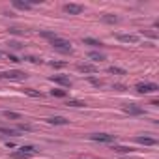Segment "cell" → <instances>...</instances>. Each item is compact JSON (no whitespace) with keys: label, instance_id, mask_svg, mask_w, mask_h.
I'll list each match as a JSON object with an SVG mask.
<instances>
[{"label":"cell","instance_id":"obj_1","mask_svg":"<svg viewBox=\"0 0 159 159\" xmlns=\"http://www.w3.org/2000/svg\"><path fill=\"white\" fill-rule=\"evenodd\" d=\"M51 45H53V49L54 51H58V53H64V54H70L73 49H71V41H67L64 38H56V39H53L51 41Z\"/></svg>","mask_w":159,"mask_h":159},{"label":"cell","instance_id":"obj_2","mask_svg":"<svg viewBox=\"0 0 159 159\" xmlns=\"http://www.w3.org/2000/svg\"><path fill=\"white\" fill-rule=\"evenodd\" d=\"M135 90L139 94H152V92H157L159 86L155 82H137L135 84Z\"/></svg>","mask_w":159,"mask_h":159},{"label":"cell","instance_id":"obj_3","mask_svg":"<svg viewBox=\"0 0 159 159\" xmlns=\"http://www.w3.org/2000/svg\"><path fill=\"white\" fill-rule=\"evenodd\" d=\"M90 139L95 141V142H105V144H112L116 142V137L114 135H109V133H92Z\"/></svg>","mask_w":159,"mask_h":159},{"label":"cell","instance_id":"obj_4","mask_svg":"<svg viewBox=\"0 0 159 159\" xmlns=\"http://www.w3.org/2000/svg\"><path fill=\"white\" fill-rule=\"evenodd\" d=\"M122 109H124V112H127L131 116H142L144 114V109L139 107V105H135V103H126Z\"/></svg>","mask_w":159,"mask_h":159},{"label":"cell","instance_id":"obj_5","mask_svg":"<svg viewBox=\"0 0 159 159\" xmlns=\"http://www.w3.org/2000/svg\"><path fill=\"white\" fill-rule=\"evenodd\" d=\"M64 11H66V13H70V15H81V13L84 11V6L70 2V4H66V6H64Z\"/></svg>","mask_w":159,"mask_h":159},{"label":"cell","instance_id":"obj_6","mask_svg":"<svg viewBox=\"0 0 159 159\" xmlns=\"http://www.w3.org/2000/svg\"><path fill=\"white\" fill-rule=\"evenodd\" d=\"M2 77H6V79H13V81H21V79H24V77H26V73H24V71H19V70H11V71L2 73Z\"/></svg>","mask_w":159,"mask_h":159},{"label":"cell","instance_id":"obj_7","mask_svg":"<svg viewBox=\"0 0 159 159\" xmlns=\"http://www.w3.org/2000/svg\"><path fill=\"white\" fill-rule=\"evenodd\" d=\"M116 39L122 41V43H137V41H139V36H135V34H118Z\"/></svg>","mask_w":159,"mask_h":159},{"label":"cell","instance_id":"obj_8","mask_svg":"<svg viewBox=\"0 0 159 159\" xmlns=\"http://www.w3.org/2000/svg\"><path fill=\"white\" fill-rule=\"evenodd\" d=\"M77 70H79L81 73L94 75V73H98V66H94V64H79V66H77Z\"/></svg>","mask_w":159,"mask_h":159},{"label":"cell","instance_id":"obj_9","mask_svg":"<svg viewBox=\"0 0 159 159\" xmlns=\"http://www.w3.org/2000/svg\"><path fill=\"white\" fill-rule=\"evenodd\" d=\"M47 124H51V126H67L70 120L64 118V116H51V118H47Z\"/></svg>","mask_w":159,"mask_h":159},{"label":"cell","instance_id":"obj_10","mask_svg":"<svg viewBox=\"0 0 159 159\" xmlns=\"http://www.w3.org/2000/svg\"><path fill=\"white\" fill-rule=\"evenodd\" d=\"M135 141L139 144H144V146H155L157 144V141L154 137H135Z\"/></svg>","mask_w":159,"mask_h":159},{"label":"cell","instance_id":"obj_11","mask_svg":"<svg viewBox=\"0 0 159 159\" xmlns=\"http://www.w3.org/2000/svg\"><path fill=\"white\" fill-rule=\"evenodd\" d=\"M51 81L58 82V84H62V86H71V81L67 77H64V75H54V77H51Z\"/></svg>","mask_w":159,"mask_h":159},{"label":"cell","instance_id":"obj_12","mask_svg":"<svg viewBox=\"0 0 159 159\" xmlns=\"http://www.w3.org/2000/svg\"><path fill=\"white\" fill-rule=\"evenodd\" d=\"M0 133H2V135H10V137H21V133L15 127H6V126H0Z\"/></svg>","mask_w":159,"mask_h":159},{"label":"cell","instance_id":"obj_13","mask_svg":"<svg viewBox=\"0 0 159 159\" xmlns=\"http://www.w3.org/2000/svg\"><path fill=\"white\" fill-rule=\"evenodd\" d=\"M11 6H13V8H17V10H23V11H28L32 8L30 2H21V0H13Z\"/></svg>","mask_w":159,"mask_h":159},{"label":"cell","instance_id":"obj_14","mask_svg":"<svg viewBox=\"0 0 159 159\" xmlns=\"http://www.w3.org/2000/svg\"><path fill=\"white\" fill-rule=\"evenodd\" d=\"M88 58L92 62H103V60H105V54L98 53V51H92V53H88Z\"/></svg>","mask_w":159,"mask_h":159},{"label":"cell","instance_id":"obj_15","mask_svg":"<svg viewBox=\"0 0 159 159\" xmlns=\"http://www.w3.org/2000/svg\"><path fill=\"white\" fill-rule=\"evenodd\" d=\"M82 43L84 45H90V47H101L103 43L99 39H95V38H82Z\"/></svg>","mask_w":159,"mask_h":159},{"label":"cell","instance_id":"obj_16","mask_svg":"<svg viewBox=\"0 0 159 159\" xmlns=\"http://www.w3.org/2000/svg\"><path fill=\"white\" fill-rule=\"evenodd\" d=\"M103 23L116 24V23H120V17H116V15H110V13H107V15H103Z\"/></svg>","mask_w":159,"mask_h":159},{"label":"cell","instance_id":"obj_17","mask_svg":"<svg viewBox=\"0 0 159 159\" xmlns=\"http://www.w3.org/2000/svg\"><path fill=\"white\" fill-rule=\"evenodd\" d=\"M19 152H23V154H28V155H36V148L30 146V144H24V146H21Z\"/></svg>","mask_w":159,"mask_h":159},{"label":"cell","instance_id":"obj_18","mask_svg":"<svg viewBox=\"0 0 159 159\" xmlns=\"http://www.w3.org/2000/svg\"><path fill=\"white\" fill-rule=\"evenodd\" d=\"M39 34H41V38H45V39H49V41H53V39L58 38V34H54V32H51V30H41Z\"/></svg>","mask_w":159,"mask_h":159},{"label":"cell","instance_id":"obj_19","mask_svg":"<svg viewBox=\"0 0 159 159\" xmlns=\"http://www.w3.org/2000/svg\"><path fill=\"white\" fill-rule=\"evenodd\" d=\"M4 116H6L8 120H23V116H21L19 112H13V110H6Z\"/></svg>","mask_w":159,"mask_h":159},{"label":"cell","instance_id":"obj_20","mask_svg":"<svg viewBox=\"0 0 159 159\" xmlns=\"http://www.w3.org/2000/svg\"><path fill=\"white\" fill-rule=\"evenodd\" d=\"M67 107H75V109H81V107H86V103L84 101H79V99H70L66 103Z\"/></svg>","mask_w":159,"mask_h":159},{"label":"cell","instance_id":"obj_21","mask_svg":"<svg viewBox=\"0 0 159 159\" xmlns=\"http://www.w3.org/2000/svg\"><path fill=\"white\" fill-rule=\"evenodd\" d=\"M109 73H112V75H126L127 71L124 70V67H118V66H110V67H109Z\"/></svg>","mask_w":159,"mask_h":159},{"label":"cell","instance_id":"obj_22","mask_svg":"<svg viewBox=\"0 0 159 159\" xmlns=\"http://www.w3.org/2000/svg\"><path fill=\"white\" fill-rule=\"evenodd\" d=\"M88 82H90L92 86H95V88H101V86H103V81H99V79L92 77V75H88Z\"/></svg>","mask_w":159,"mask_h":159},{"label":"cell","instance_id":"obj_23","mask_svg":"<svg viewBox=\"0 0 159 159\" xmlns=\"http://www.w3.org/2000/svg\"><path fill=\"white\" fill-rule=\"evenodd\" d=\"M51 95H54V98H66L67 92L66 90H60V88H54V90H51Z\"/></svg>","mask_w":159,"mask_h":159},{"label":"cell","instance_id":"obj_24","mask_svg":"<svg viewBox=\"0 0 159 159\" xmlns=\"http://www.w3.org/2000/svg\"><path fill=\"white\" fill-rule=\"evenodd\" d=\"M24 94L30 95V98H43V94H41V92H36V90H32V88H26Z\"/></svg>","mask_w":159,"mask_h":159},{"label":"cell","instance_id":"obj_25","mask_svg":"<svg viewBox=\"0 0 159 159\" xmlns=\"http://www.w3.org/2000/svg\"><path fill=\"white\" fill-rule=\"evenodd\" d=\"M112 150H114V152H118V154H129V152H131L129 146H116V144L112 146Z\"/></svg>","mask_w":159,"mask_h":159},{"label":"cell","instance_id":"obj_26","mask_svg":"<svg viewBox=\"0 0 159 159\" xmlns=\"http://www.w3.org/2000/svg\"><path fill=\"white\" fill-rule=\"evenodd\" d=\"M15 129L19 131V133H24V131H32V126H30V124H19Z\"/></svg>","mask_w":159,"mask_h":159},{"label":"cell","instance_id":"obj_27","mask_svg":"<svg viewBox=\"0 0 159 159\" xmlns=\"http://www.w3.org/2000/svg\"><path fill=\"white\" fill-rule=\"evenodd\" d=\"M28 157H32V155L23 154V152H13V154H11V159H28Z\"/></svg>","mask_w":159,"mask_h":159},{"label":"cell","instance_id":"obj_28","mask_svg":"<svg viewBox=\"0 0 159 159\" xmlns=\"http://www.w3.org/2000/svg\"><path fill=\"white\" fill-rule=\"evenodd\" d=\"M10 34H13V36H24V30H21V28H17V26H13V28H10Z\"/></svg>","mask_w":159,"mask_h":159},{"label":"cell","instance_id":"obj_29","mask_svg":"<svg viewBox=\"0 0 159 159\" xmlns=\"http://www.w3.org/2000/svg\"><path fill=\"white\" fill-rule=\"evenodd\" d=\"M112 90H118V92H126L127 86H126V84H122V82H114V84H112Z\"/></svg>","mask_w":159,"mask_h":159},{"label":"cell","instance_id":"obj_30","mask_svg":"<svg viewBox=\"0 0 159 159\" xmlns=\"http://www.w3.org/2000/svg\"><path fill=\"white\" fill-rule=\"evenodd\" d=\"M23 60H26V62H32V64H39V62H41L38 56H24Z\"/></svg>","mask_w":159,"mask_h":159},{"label":"cell","instance_id":"obj_31","mask_svg":"<svg viewBox=\"0 0 159 159\" xmlns=\"http://www.w3.org/2000/svg\"><path fill=\"white\" fill-rule=\"evenodd\" d=\"M8 45L11 47V49H15V51H19V49H21V47H23V45H21V43H19V41H10V43H8Z\"/></svg>","mask_w":159,"mask_h":159},{"label":"cell","instance_id":"obj_32","mask_svg":"<svg viewBox=\"0 0 159 159\" xmlns=\"http://www.w3.org/2000/svg\"><path fill=\"white\" fill-rule=\"evenodd\" d=\"M142 34H146V36L152 38V39H155V38H157V32H152V30H144Z\"/></svg>","mask_w":159,"mask_h":159},{"label":"cell","instance_id":"obj_33","mask_svg":"<svg viewBox=\"0 0 159 159\" xmlns=\"http://www.w3.org/2000/svg\"><path fill=\"white\" fill-rule=\"evenodd\" d=\"M8 60H10V62H13V64H17V62H21V60L15 56V54H10V53H8Z\"/></svg>","mask_w":159,"mask_h":159},{"label":"cell","instance_id":"obj_34","mask_svg":"<svg viewBox=\"0 0 159 159\" xmlns=\"http://www.w3.org/2000/svg\"><path fill=\"white\" fill-rule=\"evenodd\" d=\"M51 66H53V67H64L66 62H51Z\"/></svg>","mask_w":159,"mask_h":159},{"label":"cell","instance_id":"obj_35","mask_svg":"<svg viewBox=\"0 0 159 159\" xmlns=\"http://www.w3.org/2000/svg\"><path fill=\"white\" fill-rule=\"evenodd\" d=\"M0 77H2V73H0Z\"/></svg>","mask_w":159,"mask_h":159}]
</instances>
